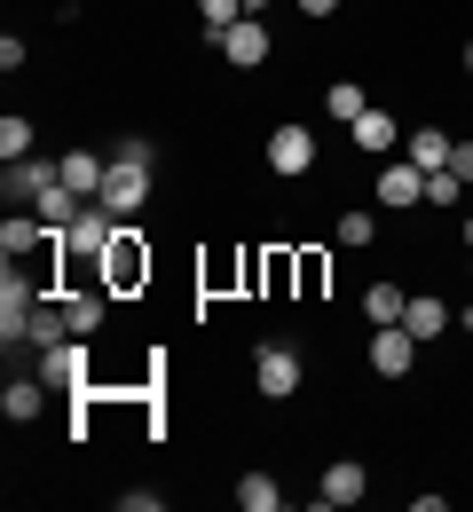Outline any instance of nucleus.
I'll return each mask as SVG.
<instances>
[{
	"label": "nucleus",
	"mask_w": 473,
	"mask_h": 512,
	"mask_svg": "<svg viewBox=\"0 0 473 512\" xmlns=\"http://www.w3.org/2000/svg\"><path fill=\"white\" fill-rule=\"evenodd\" d=\"M371 237H379V221H371V213H339V245H347V253H363Z\"/></svg>",
	"instance_id": "nucleus-26"
},
{
	"label": "nucleus",
	"mask_w": 473,
	"mask_h": 512,
	"mask_svg": "<svg viewBox=\"0 0 473 512\" xmlns=\"http://www.w3.org/2000/svg\"><path fill=\"white\" fill-rule=\"evenodd\" d=\"M458 323H466V331H473V308H458Z\"/></svg>",
	"instance_id": "nucleus-31"
},
{
	"label": "nucleus",
	"mask_w": 473,
	"mask_h": 512,
	"mask_svg": "<svg viewBox=\"0 0 473 512\" xmlns=\"http://www.w3.org/2000/svg\"><path fill=\"white\" fill-rule=\"evenodd\" d=\"M403 308H410V292H395V284H371L363 292V316L371 323H403Z\"/></svg>",
	"instance_id": "nucleus-23"
},
{
	"label": "nucleus",
	"mask_w": 473,
	"mask_h": 512,
	"mask_svg": "<svg viewBox=\"0 0 473 512\" xmlns=\"http://www.w3.org/2000/svg\"><path fill=\"white\" fill-rule=\"evenodd\" d=\"M142 197H150V166H135V158H111V174H103V213H119V221H135Z\"/></svg>",
	"instance_id": "nucleus-2"
},
{
	"label": "nucleus",
	"mask_w": 473,
	"mask_h": 512,
	"mask_svg": "<svg viewBox=\"0 0 473 512\" xmlns=\"http://www.w3.org/2000/svg\"><path fill=\"white\" fill-rule=\"evenodd\" d=\"M213 48H221V64H237V71L269 64V16H237V24H229Z\"/></svg>",
	"instance_id": "nucleus-6"
},
{
	"label": "nucleus",
	"mask_w": 473,
	"mask_h": 512,
	"mask_svg": "<svg viewBox=\"0 0 473 512\" xmlns=\"http://www.w3.org/2000/svg\"><path fill=\"white\" fill-rule=\"evenodd\" d=\"M276 505H284L276 473H237V512H276Z\"/></svg>",
	"instance_id": "nucleus-20"
},
{
	"label": "nucleus",
	"mask_w": 473,
	"mask_h": 512,
	"mask_svg": "<svg viewBox=\"0 0 473 512\" xmlns=\"http://www.w3.org/2000/svg\"><path fill=\"white\" fill-rule=\"evenodd\" d=\"M458 71H473V40H466V64H458Z\"/></svg>",
	"instance_id": "nucleus-33"
},
{
	"label": "nucleus",
	"mask_w": 473,
	"mask_h": 512,
	"mask_svg": "<svg viewBox=\"0 0 473 512\" xmlns=\"http://www.w3.org/2000/svg\"><path fill=\"white\" fill-rule=\"evenodd\" d=\"M56 182H64V158H16L8 182H0V190H8V213H16V205H40Z\"/></svg>",
	"instance_id": "nucleus-4"
},
{
	"label": "nucleus",
	"mask_w": 473,
	"mask_h": 512,
	"mask_svg": "<svg viewBox=\"0 0 473 512\" xmlns=\"http://www.w3.org/2000/svg\"><path fill=\"white\" fill-rule=\"evenodd\" d=\"M95 284H111V300H135L142 284H150V245L135 237V221H119L111 253L95 260Z\"/></svg>",
	"instance_id": "nucleus-1"
},
{
	"label": "nucleus",
	"mask_w": 473,
	"mask_h": 512,
	"mask_svg": "<svg viewBox=\"0 0 473 512\" xmlns=\"http://www.w3.org/2000/svg\"><path fill=\"white\" fill-rule=\"evenodd\" d=\"M371 497V473L355 465V457H339V465H324V481H316V505L339 512V505H363Z\"/></svg>",
	"instance_id": "nucleus-9"
},
{
	"label": "nucleus",
	"mask_w": 473,
	"mask_h": 512,
	"mask_svg": "<svg viewBox=\"0 0 473 512\" xmlns=\"http://www.w3.org/2000/svg\"><path fill=\"white\" fill-rule=\"evenodd\" d=\"M79 205H87V197H79V190H64V182H56V190L40 197L32 213H40V229H48V237H64L71 221H79Z\"/></svg>",
	"instance_id": "nucleus-18"
},
{
	"label": "nucleus",
	"mask_w": 473,
	"mask_h": 512,
	"mask_svg": "<svg viewBox=\"0 0 473 512\" xmlns=\"http://www.w3.org/2000/svg\"><path fill=\"white\" fill-rule=\"evenodd\" d=\"M371 197H379L387 213H410V205H426V166H410V158H387V166H379V182H371Z\"/></svg>",
	"instance_id": "nucleus-5"
},
{
	"label": "nucleus",
	"mask_w": 473,
	"mask_h": 512,
	"mask_svg": "<svg viewBox=\"0 0 473 512\" xmlns=\"http://www.w3.org/2000/svg\"><path fill=\"white\" fill-rule=\"evenodd\" d=\"M0 158H32V119H0Z\"/></svg>",
	"instance_id": "nucleus-25"
},
{
	"label": "nucleus",
	"mask_w": 473,
	"mask_h": 512,
	"mask_svg": "<svg viewBox=\"0 0 473 512\" xmlns=\"http://www.w3.org/2000/svg\"><path fill=\"white\" fill-rule=\"evenodd\" d=\"M458 197H466V174H458V166H434V174H426V205L458 213Z\"/></svg>",
	"instance_id": "nucleus-22"
},
{
	"label": "nucleus",
	"mask_w": 473,
	"mask_h": 512,
	"mask_svg": "<svg viewBox=\"0 0 473 512\" xmlns=\"http://www.w3.org/2000/svg\"><path fill=\"white\" fill-rule=\"evenodd\" d=\"M40 379L64 386V394H87V339H79V331L56 339V347H40Z\"/></svg>",
	"instance_id": "nucleus-7"
},
{
	"label": "nucleus",
	"mask_w": 473,
	"mask_h": 512,
	"mask_svg": "<svg viewBox=\"0 0 473 512\" xmlns=\"http://www.w3.org/2000/svg\"><path fill=\"white\" fill-rule=\"evenodd\" d=\"M253 371H261V394H269V402L300 394V355H292V347H261V363H253Z\"/></svg>",
	"instance_id": "nucleus-11"
},
{
	"label": "nucleus",
	"mask_w": 473,
	"mask_h": 512,
	"mask_svg": "<svg viewBox=\"0 0 473 512\" xmlns=\"http://www.w3.org/2000/svg\"><path fill=\"white\" fill-rule=\"evenodd\" d=\"M40 245H48V229H40V213H32V205H24V213H8V221H0V253H8V260L40 253Z\"/></svg>",
	"instance_id": "nucleus-15"
},
{
	"label": "nucleus",
	"mask_w": 473,
	"mask_h": 512,
	"mask_svg": "<svg viewBox=\"0 0 473 512\" xmlns=\"http://www.w3.org/2000/svg\"><path fill=\"white\" fill-rule=\"evenodd\" d=\"M410 363H418V339H410L403 323H371V371L379 379H403Z\"/></svg>",
	"instance_id": "nucleus-8"
},
{
	"label": "nucleus",
	"mask_w": 473,
	"mask_h": 512,
	"mask_svg": "<svg viewBox=\"0 0 473 512\" xmlns=\"http://www.w3.org/2000/svg\"><path fill=\"white\" fill-rule=\"evenodd\" d=\"M308 166H316V134L308 127H269V174L292 182V174H308Z\"/></svg>",
	"instance_id": "nucleus-10"
},
{
	"label": "nucleus",
	"mask_w": 473,
	"mask_h": 512,
	"mask_svg": "<svg viewBox=\"0 0 473 512\" xmlns=\"http://www.w3.org/2000/svg\"><path fill=\"white\" fill-rule=\"evenodd\" d=\"M450 150H458V142H450L442 127H410L403 134V158H410V166H426V174H434V166H450Z\"/></svg>",
	"instance_id": "nucleus-16"
},
{
	"label": "nucleus",
	"mask_w": 473,
	"mask_h": 512,
	"mask_svg": "<svg viewBox=\"0 0 473 512\" xmlns=\"http://www.w3.org/2000/svg\"><path fill=\"white\" fill-rule=\"evenodd\" d=\"M111 237H119V213H103V205H79V221L64 229V253L95 268V260L111 253Z\"/></svg>",
	"instance_id": "nucleus-3"
},
{
	"label": "nucleus",
	"mask_w": 473,
	"mask_h": 512,
	"mask_svg": "<svg viewBox=\"0 0 473 512\" xmlns=\"http://www.w3.org/2000/svg\"><path fill=\"white\" fill-rule=\"evenodd\" d=\"M198 16H205V40H221V32H229L237 16H253V8H245V0H198Z\"/></svg>",
	"instance_id": "nucleus-24"
},
{
	"label": "nucleus",
	"mask_w": 473,
	"mask_h": 512,
	"mask_svg": "<svg viewBox=\"0 0 473 512\" xmlns=\"http://www.w3.org/2000/svg\"><path fill=\"white\" fill-rule=\"evenodd\" d=\"M0 410H8V426H32L48 410V379H8L0 386Z\"/></svg>",
	"instance_id": "nucleus-13"
},
{
	"label": "nucleus",
	"mask_w": 473,
	"mask_h": 512,
	"mask_svg": "<svg viewBox=\"0 0 473 512\" xmlns=\"http://www.w3.org/2000/svg\"><path fill=\"white\" fill-rule=\"evenodd\" d=\"M111 158H135V166H150L158 150H150V134H119V142H111Z\"/></svg>",
	"instance_id": "nucleus-27"
},
{
	"label": "nucleus",
	"mask_w": 473,
	"mask_h": 512,
	"mask_svg": "<svg viewBox=\"0 0 473 512\" xmlns=\"http://www.w3.org/2000/svg\"><path fill=\"white\" fill-rule=\"evenodd\" d=\"M324 111H332V119H347V127H355V119L371 111V95H363L355 79H332V87H324Z\"/></svg>",
	"instance_id": "nucleus-21"
},
{
	"label": "nucleus",
	"mask_w": 473,
	"mask_h": 512,
	"mask_svg": "<svg viewBox=\"0 0 473 512\" xmlns=\"http://www.w3.org/2000/svg\"><path fill=\"white\" fill-rule=\"evenodd\" d=\"M403 331L426 347V339H442L450 331V300H434V292H410V308H403Z\"/></svg>",
	"instance_id": "nucleus-12"
},
{
	"label": "nucleus",
	"mask_w": 473,
	"mask_h": 512,
	"mask_svg": "<svg viewBox=\"0 0 473 512\" xmlns=\"http://www.w3.org/2000/svg\"><path fill=\"white\" fill-rule=\"evenodd\" d=\"M339 0H300V16H332Z\"/></svg>",
	"instance_id": "nucleus-29"
},
{
	"label": "nucleus",
	"mask_w": 473,
	"mask_h": 512,
	"mask_svg": "<svg viewBox=\"0 0 473 512\" xmlns=\"http://www.w3.org/2000/svg\"><path fill=\"white\" fill-rule=\"evenodd\" d=\"M103 174H111V158H95V150H64V190H79L87 205L103 197Z\"/></svg>",
	"instance_id": "nucleus-14"
},
{
	"label": "nucleus",
	"mask_w": 473,
	"mask_h": 512,
	"mask_svg": "<svg viewBox=\"0 0 473 512\" xmlns=\"http://www.w3.org/2000/svg\"><path fill=\"white\" fill-rule=\"evenodd\" d=\"M245 8H253V16H269V0H245Z\"/></svg>",
	"instance_id": "nucleus-30"
},
{
	"label": "nucleus",
	"mask_w": 473,
	"mask_h": 512,
	"mask_svg": "<svg viewBox=\"0 0 473 512\" xmlns=\"http://www.w3.org/2000/svg\"><path fill=\"white\" fill-rule=\"evenodd\" d=\"M103 308H111V284H95V292H64V316L79 339H95L103 331Z\"/></svg>",
	"instance_id": "nucleus-17"
},
{
	"label": "nucleus",
	"mask_w": 473,
	"mask_h": 512,
	"mask_svg": "<svg viewBox=\"0 0 473 512\" xmlns=\"http://www.w3.org/2000/svg\"><path fill=\"white\" fill-rule=\"evenodd\" d=\"M395 111H363V119H355V142H363V150H371V158H395Z\"/></svg>",
	"instance_id": "nucleus-19"
},
{
	"label": "nucleus",
	"mask_w": 473,
	"mask_h": 512,
	"mask_svg": "<svg viewBox=\"0 0 473 512\" xmlns=\"http://www.w3.org/2000/svg\"><path fill=\"white\" fill-rule=\"evenodd\" d=\"M466 253H473V213H466Z\"/></svg>",
	"instance_id": "nucleus-32"
},
{
	"label": "nucleus",
	"mask_w": 473,
	"mask_h": 512,
	"mask_svg": "<svg viewBox=\"0 0 473 512\" xmlns=\"http://www.w3.org/2000/svg\"><path fill=\"white\" fill-rule=\"evenodd\" d=\"M450 166L466 174V190H473V134H458V150H450Z\"/></svg>",
	"instance_id": "nucleus-28"
}]
</instances>
